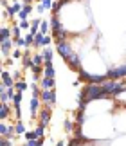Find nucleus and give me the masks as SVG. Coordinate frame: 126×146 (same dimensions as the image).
<instances>
[{"mask_svg":"<svg viewBox=\"0 0 126 146\" xmlns=\"http://www.w3.org/2000/svg\"><path fill=\"white\" fill-rule=\"evenodd\" d=\"M81 96H83L81 99L87 101V103L95 101V99H108L105 90H103V87H101V83H88V85L83 88Z\"/></svg>","mask_w":126,"mask_h":146,"instance_id":"nucleus-1","label":"nucleus"},{"mask_svg":"<svg viewBox=\"0 0 126 146\" xmlns=\"http://www.w3.org/2000/svg\"><path fill=\"white\" fill-rule=\"evenodd\" d=\"M56 50H58V54H60L65 61L74 54V49H72V45H70V42H56Z\"/></svg>","mask_w":126,"mask_h":146,"instance_id":"nucleus-2","label":"nucleus"},{"mask_svg":"<svg viewBox=\"0 0 126 146\" xmlns=\"http://www.w3.org/2000/svg\"><path fill=\"white\" fill-rule=\"evenodd\" d=\"M106 76H108V80H123V78H126V63L112 67V69L106 72Z\"/></svg>","mask_w":126,"mask_h":146,"instance_id":"nucleus-3","label":"nucleus"},{"mask_svg":"<svg viewBox=\"0 0 126 146\" xmlns=\"http://www.w3.org/2000/svg\"><path fill=\"white\" fill-rule=\"evenodd\" d=\"M40 99L45 103V106H52L56 103V90H54V88H52V90H42Z\"/></svg>","mask_w":126,"mask_h":146,"instance_id":"nucleus-4","label":"nucleus"},{"mask_svg":"<svg viewBox=\"0 0 126 146\" xmlns=\"http://www.w3.org/2000/svg\"><path fill=\"white\" fill-rule=\"evenodd\" d=\"M50 42H52V36H49V35L45 36L42 33H38V35L34 36V45L32 47H49Z\"/></svg>","mask_w":126,"mask_h":146,"instance_id":"nucleus-5","label":"nucleus"},{"mask_svg":"<svg viewBox=\"0 0 126 146\" xmlns=\"http://www.w3.org/2000/svg\"><path fill=\"white\" fill-rule=\"evenodd\" d=\"M38 119H40L38 126H47L49 125V121H50V106H43L42 112H40V115H38Z\"/></svg>","mask_w":126,"mask_h":146,"instance_id":"nucleus-6","label":"nucleus"},{"mask_svg":"<svg viewBox=\"0 0 126 146\" xmlns=\"http://www.w3.org/2000/svg\"><path fill=\"white\" fill-rule=\"evenodd\" d=\"M13 47H16V40H15V38L2 40V47H0V50H2V56H7L11 50H13Z\"/></svg>","mask_w":126,"mask_h":146,"instance_id":"nucleus-7","label":"nucleus"},{"mask_svg":"<svg viewBox=\"0 0 126 146\" xmlns=\"http://www.w3.org/2000/svg\"><path fill=\"white\" fill-rule=\"evenodd\" d=\"M40 106H42V99L40 98H32L31 99V117L32 119H36L40 115Z\"/></svg>","mask_w":126,"mask_h":146,"instance_id":"nucleus-8","label":"nucleus"},{"mask_svg":"<svg viewBox=\"0 0 126 146\" xmlns=\"http://www.w3.org/2000/svg\"><path fill=\"white\" fill-rule=\"evenodd\" d=\"M67 65L70 67L72 70H81V60H79V56H78L76 52H74L70 58L67 60Z\"/></svg>","mask_w":126,"mask_h":146,"instance_id":"nucleus-9","label":"nucleus"},{"mask_svg":"<svg viewBox=\"0 0 126 146\" xmlns=\"http://www.w3.org/2000/svg\"><path fill=\"white\" fill-rule=\"evenodd\" d=\"M15 78H13V74L11 72H7V70H2V85H5V87H15Z\"/></svg>","mask_w":126,"mask_h":146,"instance_id":"nucleus-10","label":"nucleus"},{"mask_svg":"<svg viewBox=\"0 0 126 146\" xmlns=\"http://www.w3.org/2000/svg\"><path fill=\"white\" fill-rule=\"evenodd\" d=\"M43 78H52V80H56V69H54L52 63L43 65Z\"/></svg>","mask_w":126,"mask_h":146,"instance_id":"nucleus-11","label":"nucleus"},{"mask_svg":"<svg viewBox=\"0 0 126 146\" xmlns=\"http://www.w3.org/2000/svg\"><path fill=\"white\" fill-rule=\"evenodd\" d=\"M32 13V4H25L24 5V9L18 13V16L16 18H20V20H29V15Z\"/></svg>","mask_w":126,"mask_h":146,"instance_id":"nucleus-12","label":"nucleus"},{"mask_svg":"<svg viewBox=\"0 0 126 146\" xmlns=\"http://www.w3.org/2000/svg\"><path fill=\"white\" fill-rule=\"evenodd\" d=\"M42 88L43 90H52V88L56 87V80H52V78H42Z\"/></svg>","mask_w":126,"mask_h":146,"instance_id":"nucleus-13","label":"nucleus"},{"mask_svg":"<svg viewBox=\"0 0 126 146\" xmlns=\"http://www.w3.org/2000/svg\"><path fill=\"white\" fill-rule=\"evenodd\" d=\"M0 38H2V40L13 38V29H9L7 25H2V29H0Z\"/></svg>","mask_w":126,"mask_h":146,"instance_id":"nucleus-14","label":"nucleus"},{"mask_svg":"<svg viewBox=\"0 0 126 146\" xmlns=\"http://www.w3.org/2000/svg\"><path fill=\"white\" fill-rule=\"evenodd\" d=\"M9 105L7 103H0V119H2V121H5V119H7V117H9Z\"/></svg>","mask_w":126,"mask_h":146,"instance_id":"nucleus-15","label":"nucleus"},{"mask_svg":"<svg viewBox=\"0 0 126 146\" xmlns=\"http://www.w3.org/2000/svg\"><path fill=\"white\" fill-rule=\"evenodd\" d=\"M40 33H42V35H45V36H47L49 35V33H52V31H50V22L49 20H42V25H40Z\"/></svg>","mask_w":126,"mask_h":146,"instance_id":"nucleus-16","label":"nucleus"},{"mask_svg":"<svg viewBox=\"0 0 126 146\" xmlns=\"http://www.w3.org/2000/svg\"><path fill=\"white\" fill-rule=\"evenodd\" d=\"M42 56L45 58V63H52V49L50 47H43Z\"/></svg>","mask_w":126,"mask_h":146,"instance_id":"nucleus-17","label":"nucleus"},{"mask_svg":"<svg viewBox=\"0 0 126 146\" xmlns=\"http://www.w3.org/2000/svg\"><path fill=\"white\" fill-rule=\"evenodd\" d=\"M15 133L16 135H25V125L22 121H16V125H15Z\"/></svg>","mask_w":126,"mask_h":146,"instance_id":"nucleus-18","label":"nucleus"},{"mask_svg":"<svg viewBox=\"0 0 126 146\" xmlns=\"http://www.w3.org/2000/svg\"><path fill=\"white\" fill-rule=\"evenodd\" d=\"M22 65L25 67V69H32L34 63H32V58H29V50L24 54V61H22Z\"/></svg>","mask_w":126,"mask_h":146,"instance_id":"nucleus-19","label":"nucleus"},{"mask_svg":"<svg viewBox=\"0 0 126 146\" xmlns=\"http://www.w3.org/2000/svg\"><path fill=\"white\" fill-rule=\"evenodd\" d=\"M32 63L36 65V67H42V65H45V58L42 54H34L32 56Z\"/></svg>","mask_w":126,"mask_h":146,"instance_id":"nucleus-20","label":"nucleus"},{"mask_svg":"<svg viewBox=\"0 0 126 146\" xmlns=\"http://www.w3.org/2000/svg\"><path fill=\"white\" fill-rule=\"evenodd\" d=\"M15 88H16V92H25L27 90V83L25 81H16L15 83Z\"/></svg>","mask_w":126,"mask_h":146,"instance_id":"nucleus-21","label":"nucleus"},{"mask_svg":"<svg viewBox=\"0 0 126 146\" xmlns=\"http://www.w3.org/2000/svg\"><path fill=\"white\" fill-rule=\"evenodd\" d=\"M11 29H13V38H15V40L22 38V29H20V25H13Z\"/></svg>","mask_w":126,"mask_h":146,"instance_id":"nucleus-22","label":"nucleus"},{"mask_svg":"<svg viewBox=\"0 0 126 146\" xmlns=\"http://www.w3.org/2000/svg\"><path fill=\"white\" fill-rule=\"evenodd\" d=\"M20 29L22 31H27V33H29V29H31V22L29 20H20Z\"/></svg>","mask_w":126,"mask_h":146,"instance_id":"nucleus-23","label":"nucleus"},{"mask_svg":"<svg viewBox=\"0 0 126 146\" xmlns=\"http://www.w3.org/2000/svg\"><path fill=\"white\" fill-rule=\"evenodd\" d=\"M40 4H42L43 5V7H45V11H52V5H54V0H42V2H40Z\"/></svg>","mask_w":126,"mask_h":146,"instance_id":"nucleus-24","label":"nucleus"},{"mask_svg":"<svg viewBox=\"0 0 126 146\" xmlns=\"http://www.w3.org/2000/svg\"><path fill=\"white\" fill-rule=\"evenodd\" d=\"M34 133H36L38 139H42L45 135V126H36V128H34Z\"/></svg>","mask_w":126,"mask_h":146,"instance_id":"nucleus-25","label":"nucleus"},{"mask_svg":"<svg viewBox=\"0 0 126 146\" xmlns=\"http://www.w3.org/2000/svg\"><path fill=\"white\" fill-rule=\"evenodd\" d=\"M31 88H32V98H40L42 96V90H40V87L34 83V85H31Z\"/></svg>","mask_w":126,"mask_h":146,"instance_id":"nucleus-26","label":"nucleus"},{"mask_svg":"<svg viewBox=\"0 0 126 146\" xmlns=\"http://www.w3.org/2000/svg\"><path fill=\"white\" fill-rule=\"evenodd\" d=\"M24 137H25V143H27V141H36V139H38L36 133H34V130H32V132H25Z\"/></svg>","mask_w":126,"mask_h":146,"instance_id":"nucleus-27","label":"nucleus"},{"mask_svg":"<svg viewBox=\"0 0 126 146\" xmlns=\"http://www.w3.org/2000/svg\"><path fill=\"white\" fill-rule=\"evenodd\" d=\"M0 146H13V139H7V137H0Z\"/></svg>","mask_w":126,"mask_h":146,"instance_id":"nucleus-28","label":"nucleus"},{"mask_svg":"<svg viewBox=\"0 0 126 146\" xmlns=\"http://www.w3.org/2000/svg\"><path fill=\"white\" fill-rule=\"evenodd\" d=\"M16 47H22V49H27L29 45H27V42H25V38H18L16 40Z\"/></svg>","mask_w":126,"mask_h":146,"instance_id":"nucleus-29","label":"nucleus"},{"mask_svg":"<svg viewBox=\"0 0 126 146\" xmlns=\"http://www.w3.org/2000/svg\"><path fill=\"white\" fill-rule=\"evenodd\" d=\"M72 128H74V125H72V121H70V119H65V130H67V132H70Z\"/></svg>","mask_w":126,"mask_h":146,"instance_id":"nucleus-30","label":"nucleus"},{"mask_svg":"<svg viewBox=\"0 0 126 146\" xmlns=\"http://www.w3.org/2000/svg\"><path fill=\"white\" fill-rule=\"evenodd\" d=\"M36 11H38V13H40V16H42V15L45 13V7H43L42 4H38V5H36Z\"/></svg>","mask_w":126,"mask_h":146,"instance_id":"nucleus-31","label":"nucleus"},{"mask_svg":"<svg viewBox=\"0 0 126 146\" xmlns=\"http://www.w3.org/2000/svg\"><path fill=\"white\" fill-rule=\"evenodd\" d=\"M13 58H15V60L22 58V52H20V50H16V49H15V50H13Z\"/></svg>","mask_w":126,"mask_h":146,"instance_id":"nucleus-32","label":"nucleus"},{"mask_svg":"<svg viewBox=\"0 0 126 146\" xmlns=\"http://www.w3.org/2000/svg\"><path fill=\"white\" fill-rule=\"evenodd\" d=\"M34 143H36V146H43V137H42V139H36Z\"/></svg>","mask_w":126,"mask_h":146,"instance_id":"nucleus-33","label":"nucleus"},{"mask_svg":"<svg viewBox=\"0 0 126 146\" xmlns=\"http://www.w3.org/2000/svg\"><path fill=\"white\" fill-rule=\"evenodd\" d=\"M22 146H36V143H34V141H27L25 144H22Z\"/></svg>","mask_w":126,"mask_h":146,"instance_id":"nucleus-34","label":"nucleus"},{"mask_svg":"<svg viewBox=\"0 0 126 146\" xmlns=\"http://www.w3.org/2000/svg\"><path fill=\"white\" fill-rule=\"evenodd\" d=\"M56 146H65V141H60V143L56 144Z\"/></svg>","mask_w":126,"mask_h":146,"instance_id":"nucleus-35","label":"nucleus"},{"mask_svg":"<svg viewBox=\"0 0 126 146\" xmlns=\"http://www.w3.org/2000/svg\"><path fill=\"white\" fill-rule=\"evenodd\" d=\"M34 0H24V4H32Z\"/></svg>","mask_w":126,"mask_h":146,"instance_id":"nucleus-36","label":"nucleus"},{"mask_svg":"<svg viewBox=\"0 0 126 146\" xmlns=\"http://www.w3.org/2000/svg\"><path fill=\"white\" fill-rule=\"evenodd\" d=\"M11 2H13V0H11Z\"/></svg>","mask_w":126,"mask_h":146,"instance_id":"nucleus-37","label":"nucleus"}]
</instances>
